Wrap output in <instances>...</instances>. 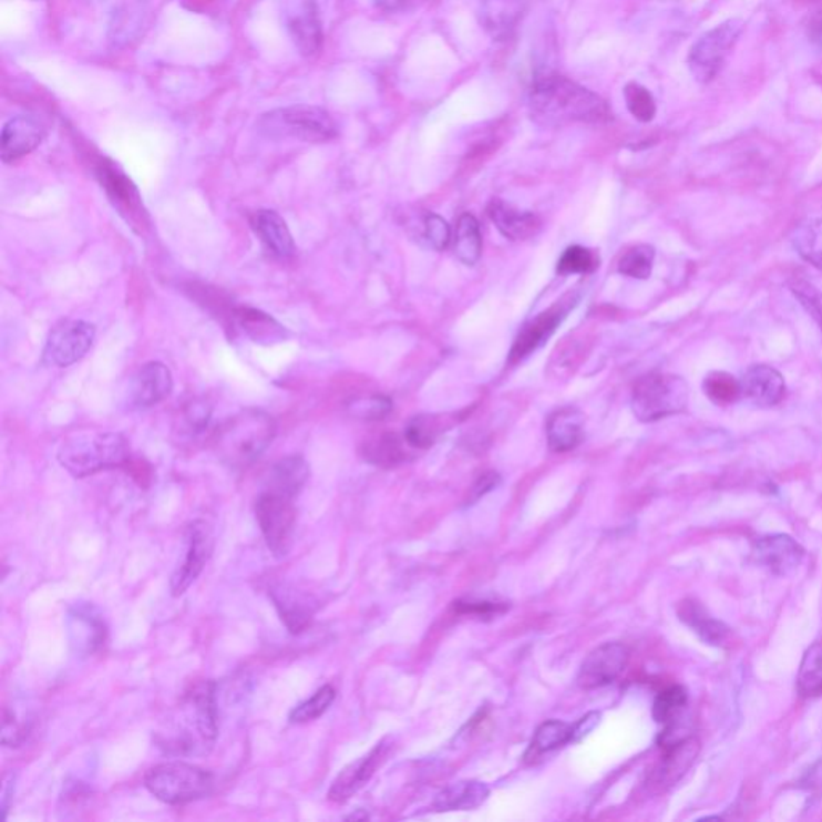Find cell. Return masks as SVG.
Listing matches in <instances>:
<instances>
[{
	"mask_svg": "<svg viewBox=\"0 0 822 822\" xmlns=\"http://www.w3.org/2000/svg\"><path fill=\"white\" fill-rule=\"evenodd\" d=\"M527 102L532 120L542 126L602 124L613 120V111L606 100L553 71L535 74L528 89Z\"/></svg>",
	"mask_w": 822,
	"mask_h": 822,
	"instance_id": "obj_1",
	"label": "cell"
},
{
	"mask_svg": "<svg viewBox=\"0 0 822 822\" xmlns=\"http://www.w3.org/2000/svg\"><path fill=\"white\" fill-rule=\"evenodd\" d=\"M216 685L199 681L181 700L164 727L156 732V743L173 757L202 756L209 752L217 738Z\"/></svg>",
	"mask_w": 822,
	"mask_h": 822,
	"instance_id": "obj_2",
	"label": "cell"
},
{
	"mask_svg": "<svg viewBox=\"0 0 822 822\" xmlns=\"http://www.w3.org/2000/svg\"><path fill=\"white\" fill-rule=\"evenodd\" d=\"M277 424L266 411L246 410L235 414L216 432L214 449L227 466L246 470L263 456L274 442Z\"/></svg>",
	"mask_w": 822,
	"mask_h": 822,
	"instance_id": "obj_3",
	"label": "cell"
},
{
	"mask_svg": "<svg viewBox=\"0 0 822 822\" xmlns=\"http://www.w3.org/2000/svg\"><path fill=\"white\" fill-rule=\"evenodd\" d=\"M56 456L68 473L82 479L126 466L131 460V449L126 439L117 432L82 431L68 435Z\"/></svg>",
	"mask_w": 822,
	"mask_h": 822,
	"instance_id": "obj_4",
	"label": "cell"
},
{
	"mask_svg": "<svg viewBox=\"0 0 822 822\" xmlns=\"http://www.w3.org/2000/svg\"><path fill=\"white\" fill-rule=\"evenodd\" d=\"M209 771L184 761L156 764L145 775V788L166 805H185L205 799L213 791Z\"/></svg>",
	"mask_w": 822,
	"mask_h": 822,
	"instance_id": "obj_5",
	"label": "cell"
},
{
	"mask_svg": "<svg viewBox=\"0 0 822 822\" xmlns=\"http://www.w3.org/2000/svg\"><path fill=\"white\" fill-rule=\"evenodd\" d=\"M688 397V384L681 377L668 373L646 374L633 389V413L645 423L662 420L685 411Z\"/></svg>",
	"mask_w": 822,
	"mask_h": 822,
	"instance_id": "obj_6",
	"label": "cell"
},
{
	"mask_svg": "<svg viewBox=\"0 0 822 822\" xmlns=\"http://www.w3.org/2000/svg\"><path fill=\"white\" fill-rule=\"evenodd\" d=\"M259 129L269 137L312 143L332 141L338 135L330 113L317 106L299 105L270 111L260 117Z\"/></svg>",
	"mask_w": 822,
	"mask_h": 822,
	"instance_id": "obj_7",
	"label": "cell"
},
{
	"mask_svg": "<svg viewBox=\"0 0 822 822\" xmlns=\"http://www.w3.org/2000/svg\"><path fill=\"white\" fill-rule=\"evenodd\" d=\"M742 31L743 21L732 18L697 39L688 55L689 70L696 81L709 84L720 74Z\"/></svg>",
	"mask_w": 822,
	"mask_h": 822,
	"instance_id": "obj_8",
	"label": "cell"
},
{
	"mask_svg": "<svg viewBox=\"0 0 822 822\" xmlns=\"http://www.w3.org/2000/svg\"><path fill=\"white\" fill-rule=\"evenodd\" d=\"M289 496L266 491L256 502V520L274 556L285 557L292 545L298 511Z\"/></svg>",
	"mask_w": 822,
	"mask_h": 822,
	"instance_id": "obj_9",
	"label": "cell"
},
{
	"mask_svg": "<svg viewBox=\"0 0 822 822\" xmlns=\"http://www.w3.org/2000/svg\"><path fill=\"white\" fill-rule=\"evenodd\" d=\"M95 341V327L84 320H62L49 332L42 362L48 367L68 368L88 356Z\"/></svg>",
	"mask_w": 822,
	"mask_h": 822,
	"instance_id": "obj_10",
	"label": "cell"
},
{
	"mask_svg": "<svg viewBox=\"0 0 822 822\" xmlns=\"http://www.w3.org/2000/svg\"><path fill=\"white\" fill-rule=\"evenodd\" d=\"M214 549V537L209 525L205 521H195L187 528V553L184 563L174 572L171 578V592L174 596H182L199 577Z\"/></svg>",
	"mask_w": 822,
	"mask_h": 822,
	"instance_id": "obj_11",
	"label": "cell"
},
{
	"mask_svg": "<svg viewBox=\"0 0 822 822\" xmlns=\"http://www.w3.org/2000/svg\"><path fill=\"white\" fill-rule=\"evenodd\" d=\"M630 660V650L621 643H606L586 656L578 671L577 682L582 689H596L610 685L620 677Z\"/></svg>",
	"mask_w": 822,
	"mask_h": 822,
	"instance_id": "obj_12",
	"label": "cell"
},
{
	"mask_svg": "<svg viewBox=\"0 0 822 822\" xmlns=\"http://www.w3.org/2000/svg\"><path fill=\"white\" fill-rule=\"evenodd\" d=\"M174 381L169 368L161 362L143 364L129 384V410H148L166 400L173 392Z\"/></svg>",
	"mask_w": 822,
	"mask_h": 822,
	"instance_id": "obj_13",
	"label": "cell"
},
{
	"mask_svg": "<svg viewBox=\"0 0 822 822\" xmlns=\"http://www.w3.org/2000/svg\"><path fill=\"white\" fill-rule=\"evenodd\" d=\"M68 635L74 653L88 657L105 646L109 630L105 620L92 604L80 603L68 613Z\"/></svg>",
	"mask_w": 822,
	"mask_h": 822,
	"instance_id": "obj_14",
	"label": "cell"
},
{
	"mask_svg": "<svg viewBox=\"0 0 822 822\" xmlns=\"http://www.w3.org/2000/svg\"><path fill=\"white\" fill-rule=\"evenodd\" d=\"M753 559L771 574L784 577L792 574L805 557V549L789 535L778 534L761 537L753 543Z\"/></svg>",
	"mask_w": 822,
	"mask_h": 822,
	"instance_id": "obj_15",
	"label": "cell"
},
{
	"mask_svg": "<svg viewBox=\"0 0 822 822\" xmlns=\"http://www.w3.org/2000/svg\"><path fill=\"white\" fill-rule=\"evenodd\" d=\"M389 749H391V746L382 741L370 753L362 757V759L353 761L349 767H346L338 774V778L332 781L330 791H328V799L335 803L348 802L350 797H353V793L359 792L373 778L378 768L388 759Z\"/></svg>",
	"mask_w": 822,
	"mask_h": 822,
	"instance_id": "obj_16",
	"label": "cell"
},
{
	"mask_svg": "<svg viewBox=\"0 0 822 822\" xmlns=\"http://www.w3.org/2000/svg\"><path fill=\"white\" fill-rule=\"evenodd\" d=\"M270 598L277 607L281 621L292 635H301L312 624L317 603L302 589L289 585L274 586L270 589Z\"/></svg>",
	"mask_w": 822,
	"mask_h": 822,
	"instance_id": "obj_17",
	"label": "cell"
},
{
	"mask_svg": "<svg viewBox=\"0 0 822 822\" xmlns=\"http://www.w3.org/2000/svg\"><path fill=\"white\" fill-rule=\"evenodd\" d=\"M742 395L761 409H770L782 402L785 395V382L782 374L768 364H753L743 373L741 380Z\"/></svg>",
	"mask_w": 822,
	"mask_h": 822,
	"instance_id": "obj_18",
	"label": "cell"
},
{
	"mask_svg": "<svg viewBox=\"0 0 822 822\" xmlns=\"http://www.w3.org/2000/svg\"><path fill=\"white\" fill-rule=\"evenodd\" d=\"M700 752V743L695 738H686L665 749V757L650 774L649 784L657 791H665L677 784L695 764Z\"/></svg>",
	"mask_w": 822,
	"mask_h": 822,
	"instance_id": "obj_19",
	"label": "cell"
},
{
	"mask_svg": "<svg viewBox=\"0 0 822 822\" xmlns=\"http://www.w3.org/2000/svg\"><path fill=\"white\" fill-rule=\"evenodd\" d=\"M44 137L45 129L35 117H13L3 127L2 138H0L2 160L6 163H12V161L30 155L32 150L41 145Z\"/></svg>",
	"mask_w": 822,
	"mask_h": 822,
	"instance_id": "obj_20",
	"label": "cell"
},
{
	"mask_svg": "<svg viewBox=\"0 0 822 822\" xmlns=\"http://www.w3.org/2000/svg\"><path fill=\"white\" fill-rule=\"evenodd\" d=\"M528 0H481V23L495 41H505L516 31L525 12Z\"/></svg>",
	"mask_w": 822,
	"mask_h": 822,
	"instance_id": "obj_21",
	"label": "cell"
},
{
	"mask_svg": "<svg viewBox=\"0 0 822 822\" xmlns=\"http://www.w3.org/2000/svg\"><path fill=\"white\" fill-rule=\"evenodd\" d=\"M567 307L563 304L552 307L546 312L540 314L531 323L525 325L524 330L517 336L511 350V362H520L525 357L537 350L549 336L556 330L557 325L566 317Z\"/></svg>",
	"mask_w": 822,
	"mask_h": 822,
	"instance_id": "obj_22",
	"label": "cell"
},
{
	"mask_svg": "<svg viewBox=\"0 0 822 822\" xmlns=\"http://www.w3.org/2000/svg\"><path fill=\"white\" fill-rule=\"evenodd\" d=\"M253 228L267 251L280 259H288L296 253L295 239L280 214L271 209H260L254 214Z\"/></svg>",
	"mask_w": 822,
	"mask_h": 822,
	"instance_id": "obj_23",
	"label": "cell"
},
{
	"mask_svg": "<svg viewBox=\"0 0 822 822\" xmlns=\"http://www.w3.org/2000/svg\"><path fill=\"white\" fill-rule=\"evenodd\" d=\"M678 617L682 624L688 625L692 631L699 635L703 643L710 646L723 648L731 641L732 633L723 621L710 616L702 604L696 599H685L678 606Z\"/></svg>",
	"mask_w": 822,
	"mask_h": 822,
	"instance_id": "obj_24",
	"label": "cell"
},
{
	"mask_svg": "<svg viewBox=\"0 0 822 822\" xmlns=\"http://www.w3.org/2000/svg\"><path fill=\"white\" fill-rule=\"evenodd\" d=\"M232 318L238 330L259 345H275V342L286 341L289 338V331L284 325L278 323L269 314L260 312L251 307H238L234 310Z\"/></svg>",
	"mask_w": 822,
	"mask_h": 822,
	"instance_id": "obj_25",
	"label": "cell"
},
{
	"mask_svg": "<svg viewBox=\"0 0 822 822\" xmlns=\"http://www.w3.org/2000/svg\"><path fill=\"white\" fill-rule=\"evenodd\" d=\"M489 217L500 234L513 242L534 237L540 230V219L535 214L521 213L502 199H493L489 206Z\"/></svg>",
	"mask_w": 822,
	"mask_h": 822,
	"instance_id": "obj_26",
	"label": "cell"
},
{
	"mask_svg": "<svg viewBox=\"0 0 822 822\" xmlns=\"http://www.w3.org/2000/svg\"><path fill=\"white\" fill-rule=\"evenodd\" d=\"M585 418L577 409H563L552 414L546 427L549 449L553 452H571L584 441Z\"/></svg>",
	"mask_w": 822,
	"mask_h": 822,
	"instance_id": "obj_27",
	"label": "cell"
},
{
	"mask_svg": "<svg viewBox=\"0 0 822 822\" xmlns=\"http://www.w3.org/2000/svg\"><path fill=\"white\" fill-rule=\"evenodd\" d=\"M310 467L299 455L286 456L271 466L267 491L296 499L309 481Z\"/></svg>",
	"mask_w": 822,
	"mask_h": 822,
	"instance_id": "obj_28",
	"label": "cell"
},
{
	"mask_svg": "<svg viewBox=\"0 0 822 822\" xmlns=\"http://www.w3.org/2000/svg\"><path fill=\"white\" fill-rule=\"evenodd\" d=\"M99 177L114 205L120 207L123 213L131 214L132 220L142 216V203L137 188L134 187L126 175L117 171L114 164L103 163L99 167Z\"/></svg>",
	"mask_w": 822,
	"mask_h": 822,
	"instance_id": "obj_29",
	"label": "cell"
},
{
	"mask_svg": "<svg viewBox=\"0 0 822 822\" xmlns=\"http://www.w3.org/2000/svg\"><path fill=\"white\" fill-rule=\"evenodd\" d=\"M491 795L487 784L479 781H459L446 785L435 795L432 806L438 811H467L479 808Z\"/></svg>",
	"mask_w": 822,
	"mask_h": 822,
	"instance_id": "obj_30",
	"label": "cell"
},
{
	"mask_svg": "<svg viewBox=\"0 0 822 822\" xmlns=\"http://www.w3.org/2000/svg\"><path fill=\"white\" fill-rule=\"evenodd\" d=\"M289 30L304 55H312L321 44V24L314 0H304L289 20Z\"/></svg>",
	"mask_w": 822,
	"mask_h": 822,
	"instance_id": "obj_31",
	"label": "cell"
},
{
	"mask_svg": "<svg viewBox=\"0 0 822 822\" xmlns=\"http://www.w3.org/2000/svg\"><path fill=\"white\" fill-rule=\"evenodd\" d=\"M363 460L380 467H392L405 460V450L392 432H382L367 439L360 446Z\"/></svg>",
	"mask_w": 822,
	"mask_h": 822,
	"instance_id": "obj_32",
	"label": "cell"
},
{
	"mask_svg": "<svg viewBox=\"0 0 822 822\" xmlns=\"http://www.w3.org/2000/svg\"><path fill=\"white\" fill-rule=\"evenodd\" d=\"M571 742L572 725L559 720L545 721V723L540 725L537 732H535L534 741L525 753V760L538 759L543 753L553 752V750L561 749V747Z\"/></svg>",
	"mask_w": 822,
	"mask_h": 822,
	"instance_id": "obj_33",
	"label": "cell"
},
{
	"mask_svg": "<svg viewBox=\"0 0 822 822\" xmlns=\"http://www.w3.org/2000/svg\"><path fill=\"white\" fill-rule=\"evenodd\" d=\"M792 245L802 259L822 270V219L820 217L799 224L792 234Z\"/></svg>",
	"mask_w": 822,
	"mask_h": 822,
	"instance_id": "obj_34",
	"label": "cell"
},
{
	"mask_svg": "<svg viewBox=\"0 0 822 822\" xmlns=\"http://www.w3.org/2000/svg\"><path fill=\"white\" fill-rule=\"evenodd\" d=\"M455 254L464 266L473 267L481 259V227L473 214H463L460 217L456 225Z\"/></svg>",
	"mask_w": 822,
	"mask_h": 822,
	"instance_id": "obj_35",
	"label": "cell"
},
{
	"mask_svg": "<svg viewBox=\"0 0 822 822\" xmlns=\"http://www.w3.org/2000/svg\"><path fill=\"white\" fill-rule=\"evenodd\" d=\"M797 691L805 699L822 696V641L806 649L797 677Z\"/></svg>",
	"mask_w": 822,
	"mask_h": 822,
	"instance_id": "obj_36",
	"label": "cell"
},
{
	"mask_svg": "<svg viewBox=\"0 0 822 822\" xmlns=\"http://www.w3.org/2000/svg\"><path fill=\"white\" fill-rule=\"evenodd\" d=\"M703 392L717 405H731L742 395L741 380L727 371H712L703 380Z\"/></svg>",
	"mask_w": 822,
	"mask_h": 822,
	"instance_id": "obj_37",
	"label": "cell"
},
{
	"mask_svg": "<svg viewBox=\"0 0 822 822\" xmlns=\"http://www.w3.org/2000/svg\"><path fill=\"white\" fill-rule=\"evenodd\" d=\"M335 699L336 689L331 685L321 686L316 695L310 697V699L304 700L296 709H292V712L289 713V721L291 723L302 725L317 720V718H320L321 715L330 709Z\"/></svg>",
	"mask_w": 822,
	"mask_h": 822,
	"instance_id": "obj_38",
	"label": "cell"
},
{
	"mask_svg": "<svg viewBox=\"0 0 822 822\" xmlns=\"http://www.w3.org/2000/svg\"><path fill=\"white\" fill-rule=\"evenodd\" d=\"M654 257H656V251L653 246H633L618 260V271L627 277L646 280L653 274Z\"/></svg>",
	"mask_w": 822,
	"mask_h": 822,
	"instance_id": "obj_39",
	"label": "cell"
},
{
	"mask_svg": "<svg viewBox=\"0 0 822 822\" xmlns=\"http://www.w3.org/2000/svg\"><path fill=\"white\" fill-rule=\"evenodd\" d=\"M625 102L631 116L639 123H650L656 116L657 105L653 94L638 82H630L624 91Z\"/></svg>",
	"mask_w": 822,
	"mask_h": 822,
	"instance_id": "obj_40",
	"label": "cell"
},
{
	"mask_svg": "<svg viewBox=\"0 0 822 822\" xmlns=\"http://www.w3.org/2000/svg\"><path fill=\"white\" fill-rule=\"evenodd\" d=\"M391 410L392 402L384 395L357 397L348 405L350 417L363 421L382 420Z\"/></svg>",
	"mask_w": 822,
	"mask_h": 822,
	"instance_id": "obj_41",
	"label": "cell"
},
{
	"mask_svg": "<svg viewBox=\"0 0 822 822\" xmlns=\"http://www.w3.org/2000/svg\"><path fill=\"white\" fill-rule=\"evenodd\" d=\"M441 421L435 417H414L405 429V441L414 449H428L441 432Z\"/></svg>",
	"mask_w": 822,
	"mask_h": 822,
	"instance_id": "obj_42",
	"label": "cell"
},
{
	"mask_svg": "<svg viewBox=\"0 0 822 822\" xmlns=\"http://www.w3.org/2000/svg\"><path fill=\"white\" fill-rule=\"evenodd\" d=\"M596 267H598V259H596L595 254L584 248V246H571L557 263V271L561 275L588 274Z\"/></svg>",
	"mask_w": 822,
	"mask_h": 822,
	"instance_id": "obj_43",
	"label": "cell"
},
{
	"mask_svg": "<svg viewBox=\"0 0 822 822\" xmlns=\"http://www.w3.org/2000/svg\"><path fill=\"white\" fill-rule=\"evenodd\" d=\"M791 291L822 331V292L805 280H793Z\"/></svg>",
	"mask_w": 822,
	"mask_h": 822,
	"instance_id": "obj_44",
	"label": "cell"
},
{
	"mask_svg": "<svg viewBox=\"0 0 822 822\" xmlns=\"http://www.w3.org/2000/svg\"><path fill=\"white\" fill-rule=\"evenodd\" d=\"M209 418L210 407L206 402L195 400V402L188 403L184 413H182V428H184L185 434H202L207 428V423H209Z\"/></svg>",
	"mask_w": 822,
	"mask_h": 822,
	"instance_id": "obj_45",
	"label": "cell"
},
{
	"mask_svg": "<svg viewBox=\"0 0 822 822\" xmlns=\"http://www.w3.org/2000/svg\"><path fill=\"white\" fill-rule=\"evenodd\" d=\"M31 727L28 721L18 720L16 712L9 707L3 710L2 743L6 747H20L30 736Z\"/></svg>",
	"mask_w": 822,
	"mask_h": 822,
	"instance_id": "obj_46",
	"label": "cell"
},
{
	"mask_svg": "<svg viewBox=\"0 0 822 822\" xmlns=\"http://www.w3.org/2000/svg\"><path fill=\"white\" fill-rule=\"evenodd\" d=\"M424 227H427V238L431 243L432 248L443 251L449 246L450 239H452L449 224L441 216H438V214H429L427 222H424Z\"/></svg>",
	"mask_w": 822,
	"mask_h": 822,
	"instance_id": "obj_47",
	"label": "cell"
},
{
	"mask_svg": "<svg viewBox=\"0 0 822 822\" xmlns=\"http://www.w3.org/2000/svg\"><path fill=\"white\" fill-rule=\"evenodd\" d=\"M507 609L506 604H500V603H487V602H459L455 603V610L459 614H464V616H475V617H492V616H499V614L505 613Z\"/></svg>",
	"mask_w": 822,
	"mask_h": 822,
	"instance_id": "obj_48",
	"label": "cell"
},
{
	"mask_svg": "<svg viewBox=\"0 0 822 822\" xmlns=\"http://www.w3.org/2000/svg\"><path fill=\"white\" fill-rule=\"evenodd\" d=\"M500 482H502V479H500L499 474L493 473V471H489V473L482 474L481 477H479L477 481L474 482L473 487H471L470 499H467V503L477 502L479 499L487 495V493L492 492L493 489L499 487Z\"/></svg>",
	"mask_w": 822,
	"mask_h": 822,
	"instance_id": "obj_49",
	"label": "cell"
},
{
	"mask_svg": "<svg viewBox=\"0 0 822 822\" xmlns=\"http://www.w3.org/2000/svg\"><path fill=\"white\" fill-rule=\"evenodd\" d=\"M599 721H602V713L589 712L584 718H580L577 723L572 725V743L580 742L582 739H585L593 729L598 727Z\"/></svg>",
	"mask_w": 822,
	"mask_h": 822,
	"instance_id": "obj_50",
	"label": "cell"
},
{
	"mask_svg": "<svg viewBox=\"0 0 822 822\" xmlns=\"http://www.w3.org/2000/svg\"><path fill=\"white\" fill-rule=\"evenodd\" d=\"M427 2L428 0H374L384 12H410Z\"/></svg>",
	"mask_w": 822,
	"mask_h": 822,
	"instance_id": "obj_51",
	"label": "cell"
},
{
	"mask_svg": "<svg viewBox=\"0 0 822 822\" xmlns=\"http://www.w3.org/2000/svg\"><path fill=\"white\" fill-rule=\"evenodd\" d=\"M13 793H16V774L7 773L3 775V788H2V818L7 820V811H9L10 802H12Z\"/></svg>",
	"mask_w": 822,
	"mask_h": 822,
	"instance_id": "obj_52",
	"label": "cell"
},
{
	"mask_svg": "<svg viewBox=\"0 0 822 822\" xmlns=\"http://www.w3.org/2000/svg\"><path fill=\"white\" fill-rule=\"evenodd\" d=\"M808 34L814 42L822 45V9L811 17L810 24H808Z\"/></svg>",
	"mask_w": 822,
	"mask_h": 822,
	"instance_id": "obj_53",
	"label": "cell"
}]
</instances>
